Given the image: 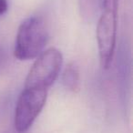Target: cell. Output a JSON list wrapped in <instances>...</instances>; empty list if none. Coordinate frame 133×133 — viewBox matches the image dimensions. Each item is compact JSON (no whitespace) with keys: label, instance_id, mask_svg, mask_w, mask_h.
<instances>
[{"label":"cell","instance_id":"3957f363","mask_svg":"<svg viewBox=\"0 0 133 133\" xmlns=\"http://www.w3.org/2000/svg\"><path fill=\"white\" fill-rule=\"evenodd\" d=\"M46 89L25 88L17 99L15 109L16 131L24 133L31 127L46 104Z\"/></svg>","mask_w":133,"mask_h":133},{"label":"cell","instance_id":"5b68a950","mask_svg":"<svg viewBox=\"0 0 133 133\" xmlns=\"http://www.w3.org/2000/svg\"><path fill=\"white\" fill-rule=\"evenodd\" d=\"M62 83L66 89L76 92L80 87V77L78 68L75 63L66 66L62 75Z\"/></svg>","mask_w":133,"mask_h":133},{"label":"cell","instance_id":"7a4b0ae2","mask_svg":"<svg viewBox=\"0 0 133 133\" xmlns=\"http://www.w3.org/2000/svg\"><path fill=\"white\" fill-rule=\"evenodd\" d=\"M62 61L60 51L56 48L43 51L36 59L26 77L25 88L48 90L58 76Z\"/></svg>","mask_w":133,"mask_h":133},{"label":"cell","instance_id":"8992f818","mask_svg":"<svg viewBox=\"0 0 133 133\" xmlns=\"http://www.w3.org/2000/svg\"><path fill=\"white\" fill-rule=\"evenodd\" d=\"M103 0H79L80 14L86 21H92L96 17Z\"/></svg>","mask_w":133,"mask_h":133},{"label":"cell","instance_id":"30bf717a","mask_svg":"<svg viewBox=\"0 0 133 133\" xmlns=\"http://www.w3.org/2000/svg\"><path fill=\"white\" fill-rule=\"evenodd\" d=\"M5 133H19L17 131H11V132H5Z\"/></svg>","mask_w":133,"mask_h":133},{"label":"cell","instance_id":"9c48e42d","mask_svg":"<svg viewBox=\"0 0 133 133\" xmlns=\"http://www.w3.org/2000/svg\"><path fill=\"white\" fill-rule=\"evenodd\" d=\"M8 9V0H0V16L4 15Z\"/></svg>","mask_w":133,"mask_h":133},{"label":"cell","instance_id":"277c9868","mask_svg":"<svg viewBox=\"0 0 133 133\" xmlns=\"http://www.w3.org/2000/svg\"><path fill=\"white\" fill-rule=\"evenodd\" d=\"M117 12L104 10L97 26V41L100 62L104 69H109L112 62L116 46Z\"/></svg>","mask_w":133,"mask_h":133},{"label":"cell","instance_id":"52a82bcc","mask_svg":"<svg viewBox=\"0 0 133 133\" xmlns=\"http://www.w3.org/2000/svg\"><path fill=\"white\" fill-rule=\"evenodd\" d=\"M8 60V53L6 46L0 44V70L6 65Z\"/></svg>","mask_w":133,"mask_h":133},{"label":"cell","instance_id":"ba28073f","mask_svg":"<svg viewBox=\"0 0 133 133\" xmlns=\"http://www.w3.org/2000/svg\"><path fill=\"white\" fill-rule=\"evenodd\" d=\"M104 10H110L118 13V0H103Z\"/></svg>","mask_w":133,"mask_h":133},{"label":"cell","instance_id":"6da1fadb","mask_svg":"<svg viewBox=\"0 0 133 133\" xmlns=\"http://www.w3.org/2000/svg\"><path fill=\"white\" fill-rule=\"evenodd\" d=\"M48 35L44 20L34 16L21 23L17 30L14 54L20 60L37 57L43 52Z\"/></svg>","mask_w":133,"mask_h":133}]
</instances>
